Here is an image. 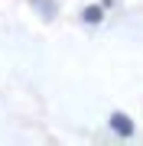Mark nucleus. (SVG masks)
<instances>
[{
	"label": "nucleus",
	"instance_id": "nucleus-1",
	"mask_svg": "<svg viewBox=\"0 0 143 146\" xmlns=\"http://www.w3.org/2000/svg\"><path fill=\"white\" fill-rule=\"evenodd\" d=\"M111 127H114L120 136H130V133H133V123H130L127 114H111Z\"/></svg>",
	"mask_w": 143,
	"mask_h": 146
},
{
	"label": "nucleus",
	"instance_id": "nucleus-2",
	"mask_svg": "<svg viewBox=\"0 0 143 146\" xmlns=\"http://www.w3.org/2000/svg\"><path fill=\"white\" fill-rule=\"evenodd\" d=\"M101 13H104L101 7H88V10L81 13V20H85V23H101Z\"/></svg>",
	"mask_w": 143,
	"mask_h": 146
}]
</instances>
